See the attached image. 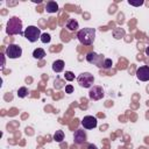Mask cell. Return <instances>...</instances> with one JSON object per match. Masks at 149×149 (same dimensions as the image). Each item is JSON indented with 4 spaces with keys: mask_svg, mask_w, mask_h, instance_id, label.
Here are the masks:
<instances>
[{
    "mask_svg": "<svg viewBox=\"0 0 149 149\" xmlns=\"http://www.w3.org/2000/svg\"><path fill=\"white\" fill-rule=\"evenodd\" d=\"M77 38L83 45H91L95 38V29L91 27L81 28L77 33Z\"/></svg>",
    "mask_w": 149,
    "mask_h": 149,
    "instance_id": "1",
    "label": "cell"
},
{
    "mask_svg": "<svg viewBox=\"0 0 149 149\" xmlns=\"http://www.w3.org/2000/svg\"><path fill=\"white\" fill-rule=\"evenodd\" d=\"M6 33H7L8 35L23 34V33H22V21H21L17 16H12V17L7 21Z\"/></svg>",
    "mask_w": 149,
    "mask_h": 149,
    "instance_id": "2",
    "label": "cell"
},
{
    "mask_svg": "<svg viewBox=\"0 0 149 149\" xmlns=\"http://www.w3.org/2000/svg\"><path fill=\"white\" fill-rule=\"evenodd\" d=\"M41 35H42L41 29L37 28L36 26H28V27L24 29V31H23V36H24L29 42H31V43H34V42H36L38 38H41Z\"/></svg>",
    "mask_w": 149,
    "mask_h": 149,
    "instance_id": "3",
    "label": "cell"
},
{
    "mask_svg": "<svg viewBox=\"0 0 149 149\" xmlns=\"http://www.w3.org/2000/svg\"><path fill=\"white\" fill-rule=\"evenodd\" d=\"M78 84L84 88H91L94 83V77L90 72H83L77 77Z\"/></svg>",
    "mask_w": 149,
    "mask_h": 149,
    "instance_id": "4",
    "label": "cell"
},
{
    "mask_svg": "<svg viewBox=\"0 0 149 149\" xmlns=\"http://www.w3.org/2000/svg\"><path fill=\"white\" fill-rule=\"evenodd\" d=\"M5 52H6V56H7L8 58H10V59L20 58V57L22 56V49H21V47L17 45V44H14V43L9 44V45L6 48Z\"/></svg>",
    "mask_w": 149,
    "mask_h": 149,
    "instance_id": "5",
    "label": "cell"
},
{
    "mask_svg": "<svg viewBox=\"0 0 149 149\" xmlns=\"http://www.w3.org/2000/svg\"><path fill=\"white\" fill-rule=\"evenodd\" d=\"M86 61H87L88 63H91V64H94V65H97V66H99V68H102L105 58H104L102 56L95 54V52H88V54L86 55Z\"/></svg>",
    "mask_w": 149,
    "mask_h": 149,
    "instance_id": "6",
    "label": "cell"
},
{
    "mask_svg": "<svg viewBox=\"0 0 149 149\" xmlns=\"http://www.w3.org/2000/svg\"><path fill=\"white\" fill-rule=\"evenodd\" d=\"M105 93H104V90L101 86H97V85H93L91 88H90V92H88V98L91 100H100L101 98H104Z\"/></svg>",
    "mask_w": 149,
    "mask_h": 149,
    "instance_id": "7",
    "label": "cell"
},
{
    "mask_svg": "<svg viewBox=\"0 0 149 149\" xmlns=\"http://www.w3.org/2000/svg\"><path fill=\"white\" fill-rule=\"evenodd\" d=\"M98 125V121H97V118L92 116V115H86L81 120V126L85 128V129H93L95 128Z\"/></svg>",
    "mask_w": 149,
    "mask_h": 149,
    "instance_id": "8",
    "label": "cell"
},
{
    "mask_svg": "<svg viewBox=\"0 0 149 149\" xmlns=\"http://www.w3.org/2000/svg\"><path fill=\"white\" fill-rule=\"evenodd\" d=\"M136 77L141 81H148L149 80V66L142 65L136 70Z\"/></svg>",
    "mask_w": 149,
    "mask_h": 149,
    "instance_id": "9",
    "label": "cell"
},
{
    "mask_svg": "<svg viewBox=\"0 0 149 149\" xmlns=\"http://www.w3.org/2000/svg\"><path fill=\"white\" fill-rule=\"evenodd\" d=\"M87 140V135L84 129H77L73 134V142L76 144H84Z\"/></svg>",
    "mask_w": 149,
    "mask_h": 149,
    "instance_id": "10",
    "label": "cell"
},
{
    "mask_svg": "<svg viewBox=\"0 0 149 149\" xmlns=\"http://www.w3.org/2000/svg\"><path fill=\"white\" fill-rule=\"evenodd\" d=\"M65 27H66L68 30H70V31H74V30H77V29L79 28V23H78V21H77L76 19H70V20L66 22Z\"/></svg>",
    "mask_w": 149,
    "mask_h": 149,
    "instance_id": "11",
    "label": "cell"
},
{
    "mask_svg": "<svg viewBox=\"0 0 149 149\" xmlns=\"http://www.w3.org/2000/svg\"><path fill=\"white\" fill-rule=\"evenodd\" d=\"M64 65H65V63H64V61H62V59H56L54 63H52V70L55 71V72H62L63 70H64Z\"/></svg>",
    "mask_w": 149,
    "mask_h": 149,
    "instance_id": "12",
    "label": "cell"
},
{
    "mask_svg": "<svg viewBox=\"0 0 149 149\" xmlns=\"http://www.w3.org/2000/svg\"><path fill=\"white\" fill-rule=\"evenodd\" d=\"M45 10H47L48 13H50V14L56 13V12L58 10V5H57V2H56V1H48L47 5H45Z\"/></svg>",
    "mask_w": 149,
    "mask_h": 149,
    "instance_id": "13",
    "label": "cell"
},
{
    "mask_svg": "<svg viewBox=\"0 0 149 149\" xmlns=\"http://www.w3.org/2000/svg\"><path fill=\"white\" fill-rule=\"evenodd\" d=\"M126 35V31L123 28H115L113 30V37L115 40H120V38H123Z\"/></svg>",
    "mask_w": 149,
    "mask_h": 149,
    "instance_id": "14",
    "label": "cell"
},
{
    "mask_svg": "<svg viewBox=\"0 0 149 149\" xmlns=\"http://www.w3.org/2000/svg\"><path fill=\"white\" fill-rule=\"evenodd\" d=\"M44 56H45V51L42 48H37L33 51V57L36 58V59H42Z\"/></svg>",
    "mask_w": 149,
    "mask_h": 149,
    "instance_id": "15",
    "label": "cell"
},
{
    "mask_svg": "<svg viewBox=\"0 0 149 149\" xmlns=\"http://www.w3.org/2000/svg\"><path fill=\"white\" fill-rule=\"evenodd\" d=\"M52 139L56 142H62L64 140V132L63 130H56L55 134H54V136H52Z\"/></svg>",
    "mask_w": 149,
    "mask_h": 149,
    "instance_id": "16",
    "label": "cell"
},
{
    "mask_svg": "<svg viewBox=\"0 0 149 149\" xmlns=\"http://www.w3.org/2000/svg\"><path fill=\"white\" fill-rule=\"evenodd\" d=\"M17 95H19V98H24V97H27V95H28V88H27L26 86L20 87V88L17 90Z\"/></svg>",
    "mask_w": 149,
    "mask_h": 149,
    "instance_id": "17",
    "label": "cell"
},
{
    "mask_svg": "<svg viewBox=\"0 0 149 149\" xmlns=\"http://www.w3.org/2000/svg\"><path fill=\"white\" fill-rule=\"evenodd\" d=\"M41 42L42 43H49L50 41H51V36L49 35V34H47V33H44V34H42L41 35Z\"/></svg>",
    "mask_w": 149,
    "mask_h": 149,
    "instance_id": "18",
    "label": "cell"
},
{
    "mask_svg": "<svg viewBox=\"0 0 149 149\" xmlns=\"http://www.w3.org/2000/svg\"><path fill=\"white\" fill-rule=\"evenodd\" d=\"M64 78H65V80H68V81H72V80L74 79V73L71 72V71H65Z\"/></svg>",
    "mask_w": 149,
    "mask_h": 149,
    "instance_id": "19",
    "label": "cell"
},
{
    "mask_svg": "<svg viewBox=\"0 0 149 149\" xmlns=\"http://www.w3.org/2000/svg\"><path fill=\"white\" fill-rule=\"evenodd\" d=\"M112 65H113V62H112V59H111V58H105L102 68H104V69H109V68H112Z\"/></svg>",
    "mask_w": 149,
    "mask_h": 149,
    "instance_id": "20",
    "label": "cell"
},
{
    "mask_svg": "<svg viewBox=\"0 0 149 149\" xmlns=\"http://www.w3.org/2000/svg\"><path fill=\"white\" fill-rule=\"evenodd\" d=\"M128 3L130 5V6H135V7H139V6H141V5H143V0H140V1H132V0H128Z\"/></svg>",
    "mask_w": 149,
    "mask_h": 149,
    "instance_id": "21",
    "label": "cell"
},
{
    "mask_svg": "<svg viewBox=\"0 0 149 149\" xmlns=\"http://www.w3.org/2000/svg\"><path fill=\"white\" fill-rule=\"evenodd\" d=\"M73 86L71 85V84H68L66 86H65V93H68V94H70V93H72L73 92Z\"/></svg>",
    "mask_w": 149,
    "mask_h": 149,
    "instance_id": "22",
    "label": "cell"
},
{
    "mask_svg": "<svg viewBox=\"0 0 149 149\" xmlns=\"http://www.w3.org/2000/svg\"><path fill=\"white\" fill-rule=\"evenodd\" d=\"M87 149H97V147H95L94 144H88V147H87Z\"/></svg>",
    "mask_w": 149,
    "mask_h": 149,
    "instance_id": "23",
    "label": "cell"
},
{
    "mask_svg": "<svg viewBox=\"0 0 149 149\" xmlns=\"http://www.w3.org/2000/svg\"><path fill=\"white\" fill-rule=\"evenodd\" d=\"M146 55H147V56H149V45L146 48Z\"/></svg>",
    "mask_w": 149,
    "mask_h": 149,
    "instance_id": "24",
    "label": "cell"
},
{
    "mask_svg": "<svg viewBox=\"0 0 149 149\" xmlns=\"http://www.w3.org/2000/svg\"><path fill=\"white\" fill-rule=\"evenodd\" d=\"M1 58H2V68H3V65H5V56L1 55Z\"/></svg>",
    "mask_w": 149,
    "mask_h": 149,
    "instance_id": "25",
    "label": "cell"
}]
</instances>
